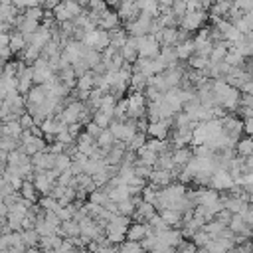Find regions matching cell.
<instances>
[{
    "label": "cell",
    "instance_id": "28",
    "mask_svg": "<svg viewBox=\"0 0 253 253\" xmlns=\"http://www.w3.org/2000/svg\"><path fill=\"white\" fill-rule=\"evenodd\" d=\"M22 237H24V245L30 249V247H40V233L36 229H28V231H22Z\"/></svg>",
    "mask_w": 253,
    "mask_h": 253
},
{
    "label": "cell",
    "instance_id": "19",
    "mask_svg": "<svg viewBox=\"0 0 253 253\" xmlns=\"http://www.w3.org/2000/svg\"><path fill=\"white\" fill-rule=\"evenodd\" d=\"M235 154L237 156H253V136H241L237 146H235Z\"/></svg>",
    "mask_w": 253,
    "mask_h": 253
},
{
    "label": "cell",
    "instance_id": "23",
    "mask_svg": "<svg viewBox=\"0 0 253 253\" xmlns=\"http://www.w3.org/2000/svg\"><path fill=\"white\" fill-rule=\"evenodd\" d=\"M22 146V140L20 138H14V136H8V134H2L0 136V150H6V152H14Z\"/></svg>",
    "mask_w": 253,
    "mask_h": 253
},
{
    "label": "cell",
    "instance_id": "37",
    "mask_svg": "<svg viewBox=\"0 0 253 253\" xmlns=\"http://www.w3.org/2000/svg\"><path fill=\"white\" fill-rule=\"evenodd\" d=\"M12 194H16V190L10 186L8 180H2V182H0V196H2V200L8 198V196H12Z\"/></svg>",
    "mask_w": 253,
    "mask_h": 253
},
{
    "label": "cell",
    "instance_id": "9",
    "mask_svg": "<svg viewBox=\"0 0 253 253\" xmlns=\"http://www.w3.org/2000/svg\"><path fill=\"white\" fill-rule=\"evenodd\" d=\"M156 213H158V210H156L152 204L142 202V204L136 206V211H134V215H132V223H148Z\"/></svg>",
    "mask_w": 253,
    "mask_h": 253
},
{
    "label": "cell",
    "instance_id": "25",
    "mask_svg": "<svg viewBox=\"0 0 253 253\" xmlns=\"http://www.w3.org/2000/svg\"><path fill=\"white\" fill-rule=\"evenodd\" d=\"M235 28H237L243 36L253 34V12H245V16L235 24Z\"/></svg>",
    "mask_w": 253,
    "mask_h": 253
},
{
    "label": "cell",
    "instance_id": "38",
    "mask_svg": "<svg viewBox=\"0 0 253 253\" xmlns=\"http://www.w3.org/2000/svg\"><path fill=\"white\" fill-rule=\"evenodd\" d=\"M231 217H233V213L229 211V210H221L213 219L215 221H219V223H223V225H229V221H231Z\"/></svg>",
    "mask_w": 253,
    "mask_h": 253
},
{
    "label": "cell",
    "instance_id": "22",
    "mask_svg": "<svg viewBox=\"0 0 253 253\" xmlns=\"http://www.w3.org/2000/svg\"><path fill=\"white\" fill-rule=\"evenodd\" d=\"M186 65L190 67V69H194V71H206L211 63H210V59L208 57H202V55H192L188 61H186Z\"/></svg>",
    "mask_w": 253,
    "mask_h": 253
},
{
    "label": "cell",
    "instance_id": "6",
    "mask_svg": "<svg viewBox=\"0 0 253 253\" xmlns=\"http://www.w3.org/2000/svg\"><path fill=\"white\" fill-rule=\"evenodd\" d=\"M123 26V22H121V18H119V14L115 12V10H105L101 16H99V20H97V28L99 30H105V32H113V30H117V28H121Z\"/></svg>",
    "mask_w": 253,
    "mask_h": 253
},
{
    "label": "cell",
    "instance_id": "24",
    "mask_svg": "<svg viewBox=\"0 0 253 253\" xmlns=\"http://www.w3.org/2000/svg\"><path fill=\"white\" fill-rule=\"evenodd\" d=\"M95 79H97V75H95L93 71L85 73L83 77L77 79V89H79V91H93V89H95Z\"/></svg>",
    "mask_w": 253,
    "mask_h": 253
},
{
    "label": "cell",
    "instance_id": "14",
    "mask_svg": "<svg viewBox=\"0 0 253 253\" xmlns=\"http://www.w3.org/2000/svg\"><path fill=\"white\" fill-rule=\"evenodd\" d=\"M34 186H36V190L40 192V196H49L55 184H53V182H49V180L45 178V174H43V172H38V174H36V178H34Z\"/></svg>",
    "mask_w": 253,
    "mask_h": 253
},
{
    "label": "cell",
    "instance_id": "34",
    "mask_svg": "<svg viewBox=\"0 0 253 253\" xmlns=\"http://www.w3.org/2000/svg\"><path fill=\"white\" fill-rule=\"evenodd\" d=\"M109 130L113 132V136H115L117 140H121V142H123V136H125V123H121V121H115V119H113V123H111V126H109Z\"/></svg>",
    "mask_w": 253,
    "mask_h": 253
},
{
    "label": "cell",
    "instance_id": "27",
    "mask_svg": "<svg viewBox=\"0 0 253 253\" xmlns=\"http://www.w3.org/2000/svg\"><path fill=\"white\" fill-rule=\"evenodd\" d=\"M53 18H55L57 24H65V22H71V20H73V16L69 14V10L65 8L63 2H59V6L53 10Z\"/></svg>",
    "mask_w": 253,
    "mask_h": 253
},
{
    "label": "cell",
    "instance_id": "21",
    "mask_svg": "<svg viewBox=\"0 0 253 253\" xmlns=\"http://www.w3.org/2000/svg\"><path fill=\"white\" fill-rule=\"evenodd\" d=\"M115 142H117V138L113 136V132H111L109 128H105V130L97 136V146H99V148H103V150H107V152L115 146Z\"/></svg>",
    "mask_w": 253,
    "mask_h": 253
},
{
    "label": "cell",
    "instance_id": "15",
    "mask_svg": "<svg viewBox=\"0 0 253 253\" xmlns=\"http://www.w3.org/2000/svg\"><path fill=\"white\" fill-rule=\"evenodd\" d=\"M20 196H22V200H26V202H30V204H38L40 198H42L40 192L36 190L34 182H30V180L24 182V186H22V190H20Z\"/></svg>",
    "mask_w": 253,
    "mask_h": 253
},
{
    "label": "cell",
    "instance_id": "17",
    "mask_svg": "<svg viewBox=\"0 0 253 253\" xmlns=\"http://www.w3.org/2000/svg\"><path fill=\"white\" fill-rule=\"evenodd\" d=\"M194 158V150H192V146H186V148H178V150H174V164L176 166H180V168H186L188 166V162Z\"/></svg>",
    "mask_w": 253,
    "mask_h": 253
},
{
    "label": "cell",
    "instance_id": "35",
    "mask_svg": "<svg viewBox=\"0 0 253 253\" xmlns=\"http://www.w3.org/2000/svg\"><path fill=\"white\" fill-rule=\"evenodd\" d=\"M18 121H20V125H22V128H24V130H32V128L36 126V119H34V117H32L28 111H26V113H24V115H22Z\"/></svg>",
    "mask_w": 253,
    "mask_h": 253
},
{
    "label": "cell",
    "instance_id": "40",
    "mask_svg": "<svg viewBox=\"0 0 253 253\" xmlns=\"http://www.w3.org/2000/svg\"><path fill=\"white\" fill-rule=\"evenodd\" d=\"M233 6L243 10V12H253V2L251 0H237V2H233Z\"/></svg>",
    "mask_w": 253,
    "mask_h": 253
},
{
    "label": "cell",
    "instance_id": "1",
    "mask_svg": "<svg viewBox=\"0 0 253 253\" xmlns=\"http://www.w3.org/2000/svg\"><path fill=\"white\" fill-rule=\"evenodd\" d=\"M128 119L132 121H140L146 117V109H148V99L144 93H128Z\"/></svg>",
    "mask_w": 253,
    "mask_h": 253
},
{
    "label": "cell",
    "instance_id": "29",
    "mask_svg": "<svg viewBox=\"0 0 253 253\" xmlns=\"http://www.w3.org/2000/svg\"><path fill=\"white\" fill-rule=\"evenodd\" d=\"M223 61H225L229 67H243L247 59H245L241 53H237V51H229V53L225 55V59H223Z\"/></svg>",
    "mask_w": 253,
    "mask_h": 253
},
{
    "label": "cell",
    "instance_id": "8",
    "mask_svg": "<svg viewBox=\"0 0 253 253\" xmlns=\"http://www.w3.org/2000/svg\"><path fill=\"white\" fill-rule=\"evenodd\" d=\"M174 182H176V178L172 176V172H168V170H160V168H156V170L152 172L150 180H148V184H152V186L158 188V190H164V188H168V186L174 184Z\"/></svg>",
    "mask_w": 253,
    "mask_h": 253
},
{
    "label": "cell",
    "instance_id": "32",
    "mask_svg": "<svg viewBox=\"0 0 253 253\" xmlns=\"http://www.w3.org/2000/svg\"><path fill=\"white\" fill-rule=\"evenodd\" d=\"M93 123L105 130V128H109V126H111V123H113V117H109V115H105V113L97 111V113L93 115Z\"/></svg>",
    "mask_w": 253,
    "mask_h": 253
},
{
    "label": "cell",
    "instance_id": "18",
    "mask_svg": "<svg viewBox=\"0 0 253 253\" xmlns=\"http://www.w3.org/2000/svg\"><path fill=\"white\" fill-rule=\"evenodd\" d=\"M146 237V223H130L126 231V241H136L140 243Z\"/></svg>",
    "mask_w": 253,
    "mask_h": 253
},
{
    "label": "cell",
    "instance_id": "36",
    "mask_svg": "<svg viewBox=\"0 0 253 253\" xmlns=\"http://www.w3.org/2000/svg\"><path fill=\"white\" fill-rule=\"evenodd\" d=\"M55 142H59V144H63V146H67V144H71V142H75V140H73V136L69 134V130L65 128V130H61V132L55 136Z\"/></svg>",
    "mask_w": 253,
    "mask_h": 253
},
{
    "label": "cell",
    "instance_id": "2",
    "mask_svg": "<svg viewBox=\"0 0 253 253\" xmlns=\"http://www.w3.org/2000/svg\"><path fill=\"white\" fill-rule=\"evenodd\" d=\"M138 40V57H144V59H156L162 51V45L156 42V38L152 34L148 36H142V38H136Z\"/></svg>",
    "mask_w": 253,
    "mask_h": 253
},
{
    "label": "cell",
    "instance_id": "30",
    "mask_svg": "<svg viewBox=\"0 0 253 253\" xmlns=\"http://www.w3.org/2000/svg\"><path fill=\"white\" fill-rule=\"evenodd\" d=\"M146 142H148V138H146V134H142V132H138L126 146H128V150H132V152H138L140 148H144L146 146Z\"/></svg>",
    "mask_w": 253,
    "mask_h": 253
},
{
    "label": "cell",
    "instance_id": "20",
    "mask_svg": "<svg viewBox=\"0 0 253 253\" xmlns=\"http://www.w3.org/2000/svg\"><path fill=\"white\" fill-rule=\"evenodd\" d=\"M2 134L14 136V138H22L24 128L20 125V121H10V123H2Z\"/></svg>",
    "mask_w": 253,
    "mask_h": 253
},
{
    "label": "cell",
    "instance_id": "11",
    "mask_svg": "<svg viewBox=\"0 0 253 253\" xmlns=\"http://www.w3.org/2000/svg\"><path fill=\"white\" fill-rule=\"evenodd\" d=\"M194 43H196V55H202V57L210 59L215 43L210 38H200V36H194Z\"/></svg>",
    "mask_w": 253,
    "mask_h": 253
},
{
    "label": "cell",
    "instance_id": "26",
    "mask_svg": "<svg viewBox=\"0 0 253 253\" xmlns=\"http://www.w3.org/2000/svg\"><path fill=\"white\" fill-rule=\"evenodd\" d=\"M40 28H42V24H40V22H36V20H28V18H26V20L18 26V32H22L26 38H30V36H34Z\"/></svg>",
    "mask_w": 253,
    "mask_h": 253
},
{
    "label": "cell",
    "instance_id": "12",
    "mask_svg": "<svg viewBox=\"0 0 253 253\" xmlns=\"http://www.w3.org/2000/svg\"><path fill=\"white\" fill-rule=\"evenodd\" d=\"M26 47H28L26 36H24L22 32L14 30V32H12V38H10V49H12V53H14V55H20Z\"/></svg>",
    "mask_w": 253,
    "mask_h": 253
},
{
    "label": "cell",
    "instance_id": "5",
    "mask_svg": "<svg viewBox=\"0 0 253 253\" xmlns=\"http://www.w3.org/2000/svg\"><path fill=\"white\" fill-rule=\"evenodd\" d=\"M221 125H223V134H227L229 138H233V140L239 142V138L243 134V121L237 115H227L221 121Z\"/></svg>",
    "mask_w": 253,
    "mask_h": 253
},
{
    "label": "cell",
    "instance_id": "31",
    "mask_svg": "<svg viewBox=\"0 0 253 253\" xmlns=\"http://www.w3.org/2000/svg\"><path fill=\"white\" fill-rule=\"evenodd\" d=\"M38 204H40L45 211H57V210L61 208V206H59V202H57V200H53L51 196H42Z\"/></svg>",
    "mask_w": 253,
    "mask_h": 253
},
{
    "label": "cell",
    "instance_id": "16",
    "mask_svg": "<svg viewBox=\"0 0 253 253\" xmlns=\"http://www.w3.org/2000/svg\"><path fill=\"white\" fill-rule=\"evenodd\" d=\"M194 53H196L194 38H192V40H188V42H184V43H180V45H176V55H178V59H180V61H184V63H186Z\"/></svg>",
    "mask_w": 253,
    "mask_h": 253
},
{
    "label": "cell",
    "instance_id": "39",
    "mask_svg": "<svg viewBox=\"0 0 253 253\" xmlns=\"http://www.w3.org/2000/svg\"><path fill=\"white\" fill-rule=\"evenodd\" d=\"M85 132H87V134H91V136H95V138H97V136H99V134H101V132H103V128H101V126H97V125H95V123H93V121H91V123H89V125H85Z\"/></svg>",
    "mask_w": 253,
    "mask_h": 253
},
{
    "label": "cell",
    "instance_id": "7",
    "mask_svg": "<svg viewBox=\"0 0 253 253\" xmlns=\"http://www.w3.org/2000/svg\"><path fill=\"white\" fill-rule=\"evenodd\" d=\"M55 154L51 152H38L36 156H32V164L36 168V172H47L55 168Z\"/></svg>",
    "mask_w": 253,
    "mask_h": 253
},
{
    "label": "cell",
    "instance_id": "4",
    "mask_svg": "<svg viewBox=\"0 0 253 253\" xmlns=\"http://www.w3.org/2000/svg\"><path fill=\"white\" fill-rule=\"evenodd\" d=\"M210 16H208V12H204V10H200V12H194V14H186L182 20H180V26L178 28H182V30H186V32H200L202 28H204V22L208 20Z\"/></svg>",
    "mask_w": 253,
    "mask_h": 253
},
{
    "label": "cell",
    "instance_id": "3",
    "mask_svg": "<svg viewBox=\"0 0 253 253\" xmlns=\"http://www.w3.org/2000/svg\"><path fill=\"white\" fill-rule=\"evenodd\" d=\"M210 188L223 194V192H229V190L235 188V180H233V176H231L229 170L219 168V170L213 172V176H211V180H210Z\"/></svg>",
    "mask_w": 253,
    "mask_h": 253
},
{
    "label": "cell",
    "instance_id": "13",
    "mask_svg": "<svg viewBox=\"0 0 253 253\" xmlns=\"http://www.w3.org/2000/svg\"><path fill=\"white\" fill-rule=\"evenodd\" d=\"M107 194H109V200L115 202V204H121V202H126L130 200V192H128V186H121V188H103Z\"/></svg>",
    "mask_w": 253,
    "mask_h": 253
},
{
    "label": "cell",
    "instance_id": "33",
    "mask_svg": "<svg viewBox=\"0 0 253 253\" xmlns=\"http://www.w3.org/2000/svg\"><path fill=\"white\" fill-rule=\"evenodd\" d=\"M119 253H144V249L136 241H125L123 245H119Z\"/></svg>",
    "mask_w": 253,
    "mask_h": 253
},
{
    "label": "cell",
    "instance_id": "10",
    "mask_svg": "<svg viewBox=\"0 0 253 253\" xmlns=\"http://www.w3.org/2000/svg\"><path fill=\"white\" fill-rule=\"evenodd\" d=\"M160 213V217L172 227V229H182V225H184V213H180V211H176V210H162V211H158Z\"/></svg>",
    "mask_w": 253,
    "mask_h": 253
}]
</instances>
